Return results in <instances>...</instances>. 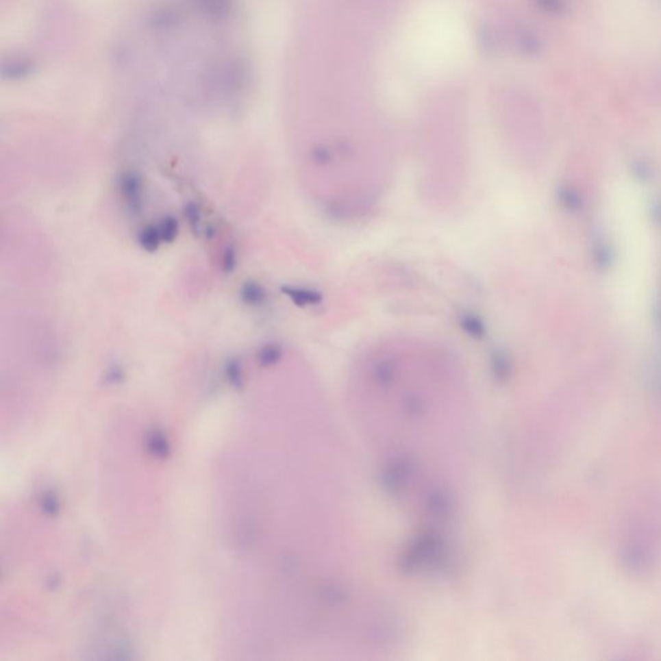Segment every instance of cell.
<instances>
[{"label": "cell", "instance_id": "1", "mask_svg": "<svg viewBox=\"0 0 661 661\" xmlns=\"http://www.w3.org/2000/svg\"><path fill=\"white\" fill-rule=\"evenodd\" d=\"M119 191L124 202L132 211H140L144 199V186L140 175L134 171H127L119 179Z\"/></svg>", "mask_w": 661, "mask_h": 661}, {"label": "cell", "instance_id": "2", "mask_svg": "<svg viewBox=\"0 0 661 661\" xmlns=\"http://www.w3.org/2000/svg\"><path fill=\"white\" fill-rule=\"evenodd\" d=\"M138 243L147 252L157 251L158 247L163 243L158 225H149L144 227L138 234Z\"/></svg>", "mask_w": 661, "mask_h": 661}, {"label": "cell", "instance_id": "3", "mask_svg": "<svg viewBox=\"0 0 661 661\" xmlns=\"http://www.w3.org/2000/svg\"><path fill=\"white\" fill-rule=\"evenodd\" d=\"M158 229H159V233L162 236V242L163 243H172L179 236V221L172 216L163 217L162 221L158 224Z\"/></svg>", "mask_w": 661, "mask_h": 661}, {"label": "cell", "instance_id": "4", "mask_svg": "<svg viewBox=\"0 0 661 661\" xmlns=\"http://www.w3.org/2000/svg\"><path fill=\"white\" fill-rule=\"evenodd\" d=\"M239 296H240V300L247 305H258V303H261L262 292H261L260 286H258V283L247 282L242 286V288L239 291Z\"/></svg>", "mask_w": 661, "mask_h": 661}, {"label": "cell", "instance_id": "5", "mask_svg": "<svg viewBox=\"0 0 661 661\" xmlns=\"http://www.w3.org/2000/svg\"><path fill=\"white\" fill-rule=\"evenodd\" d=\"M236 252L233 247H227L223 256V270L226 274L233 273L236 268Z\"/></svg>", "mask_w": 661, "mask_h": 661}, {"label": "cell", "instance_id": "6", "mask_svg": "<svg viewBox=\"0 0 661 661\" xmlns=\"http://www.w3.org/2000/svg\"><path fill=\"white\" fill-rule=\"evenodd\" d=\"M564 203L567 205V208H570L571 211H577L580 210L582 204H583V201L580 198V195L577 194L576 190H570V189H566L564 190Z\"/></svg>", "mask_w": 661, "mask_h": 661}, {"label": "cell", "instance_id": "7", "mask_svg": "<svg viewBox=\"0 0 661 661\" xmlns=\"http://www.w3.org/2000/svg\"><path fill=\"white\" fill-rule=\"evenodd\" d=\"M538 4L549 11H558L560 10V0H536Z\"/></svg>", "mask_w": 661, "mask_h": 661}]
</instances>
